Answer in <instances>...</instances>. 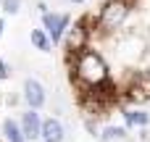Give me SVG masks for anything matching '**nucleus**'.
<instances>
[{
    "mask_svg": "<svg viewBox=\"0 0 150 142\" xmlns=\"http://www.w3.org/2000/svg\"><path fill=\"white\" fill-rule=\"evenodd\" d=\"M87 40H90V29H87V21L82 18V21H76L74 26H69L66 29V34H63V45H66V50L69 53H79V50H84L87 47Z\"/></svg>",
    "mask_w": 150,
    "mask_h": 142,
    "instance_id": "4",
    "label": "nucleus"
},
{
    "mask_svg": "<svg viewBox=\"0 0 150 142\" xmlns=\"http://www.w3.org/2000/svg\"><path fill=\"white\" fill-rule=\"evenodd\" d=\"M127 13H129V0H108V3H103V8L98 13V26L103 32L119 29L124 24Z\"/></svg>",
    "mask_w": 150,
    "mask_h": 142,
    "instance_id": "2",
    "label": "nucleus"
},
{
    "mask_svg": "<svg viewBox=\"0 0 150 142\" xmlns=\"http://www.w3.org/2000/svg\"><path fill=\"white\" fill-rule=\"evenodd\" d=\"M3 134H5L8 142H24V134H21V129H18V124L13 119H5L3 121Z\"/></svg>",
    "mask_w": 150,
    "mask_h": 142,
    "instance_id": "10",
    "label": "nucleus"
},
{
    "mask_svg": "<svg viewBox=\"0 0 150 142\" xmlns=\"http://www.w3.org/2000/svg\"><path fill=\"white\" fill-rule=\"evenodd\" d=\"M69 26H71V16H69V13H53V11H45V13H42V29H45V34L50 37L53 47L63 40V34H66Z\"/></svg>",
    "mask_w": 150,
    "mask_h": 142,
    "instance_id": "3",
    "label": "nucleus"
},
{
    "mask_svg": "<svg viewBox=\"0 0 150 142\" xmlns=\"http://www.w3.org/2000/svg\"><path fill=\"white\" fill-rule=\"evenodd\" d=\"M3 32H5V21L0 18V37H3Z\"/></svg>",
    "mask_w": 150,
    "mask_h": 142,
    "instance_id": "14",
    "label": "nucleus"
},
{
    "mask_svg": "<svg viewBox=\"0 0 150 142\" xmlns=\"http://www.w3.org/2000/svg\"><path fill=\"white\" fill-rule=\"evenodd\" d=\"M40 137H42V142H63V137H66L63 124L58 119H45L40 124Z\"/></svg>",
    "mask_w": 150,
    "mask_h": 142,
    "instance_id": "7",
    "label": "nucleus"
},
{
    "mask_svg": "<svg viewBox=\"0 0 150 142\" xmlns=\"http://www.w3.org/2000/svg\"><path fill=\"white\" fill-rule=\"evenodd\" d=\"M74 74H76L79 82H84L92 90H98L100 84L108 82V66H105L103 55L90 50V47L74 53Z\"/></svg>",
    "mask_w": 150,
    "mask_h": 142,
    "instance_id": "1",
    "label": "nucleus"
},
{
    "mask_svg": "<svg viewBox=\"0 0 150 142\" xmlns=\"http://www.w3.org/2000/svg\"><path fill=\"white\" fill-rule=\"evenodd\" d=\"M74 3H84V0H74Z\"/></svg>",
    "mask_w": 150,
    "mask_h": 142,
    "instance_id": "15",
    "label": "nucleus"
},
{
    "mask_svg": "<svg viewBox=\"0 0 150 142\" xmlns=\"http://www.w3.org/2000/svg\"><path fill=\"white\" fill-rule=\"evenodd\" d=\"M121 137H127V132H124V126H105V129H103V140H105V142L121 140Z\"/></svg>",
    "mask_w": 150,
    "mask_h": 142,
    "instance_id": "11",
    "label": "nucleus"
},
{
    "mask_svg": "<svg viewBox=\"0 0 150 142\" xmlns=\"http://www.w3.org/2000/svg\"><path fill=\"white\" fill-rule=\"evenodd\" d=\"M0 8H3V13L16 16V13L21 11V0H0Z\"/></svg>",
    "mask_w": 150,
    "mask_h": 142,
    "instance_id": "12",
    "label": "nucleus"
},
{
    "mask_svg": "<svg viewBox=\"0 0 150 142\" xmlns=\"http://www.w3.org/2000/svg\"><path fill=\"white\" fill-rule=\"evenodd\" d=\"M29 42H32L34 50H40V53H50V50H53V42H50V37L45 34V29H32V32H29Z\"/></svg>",
    "mask_w": 150,
    "mask_h": 142,
    "instance_id": "8",
    "label": "nucleus"
},
{
    "mask_svg": "<svg viewBox=\"0 0 150 142\" xmlns=\"http://www.w3.org/2000/svg\"><path fill=\"white\" fill-rule=\"evenodd\" d=\"M8 76H11V66H8V63L0 58V82H5Z\"/></svg>",
    "mask_w": 150,
    "mask_h": 142,
    "instance_id": "13",
    "label": "nucleus"
},
{
    "mask_svg": "<svg viewBox=\"0 0 150 142\" xmlns=\"http://www.w3.org/2000/svg\"><path fill=\"white\" fill-rule=\"evenodd\" d=\"M124 121H127V126H148L150 113H145V111H124Z\"/></svg>",
    "mask_w": 150,
    "mask_h": 142,
    "instance_id": "9",
    "label": "nucleus"
},
{
    "mask_svg": "<svg viewBox=\"0 0 150 142\" xmlns=\"http://www.w3.org/2000/svg\"><path fill=\"white\" fill-rule=\"evenodd\" d=\"M40 124H42V119H40V113L37 111H24L21 113V121H18V129H21V134H24V140H37L40 137Z\"/></svg>",
    "mask_w": 150,
    "mask_h": 142,
    "instance_id": "6",
    "label": "nucleus"
},
{
    "mask_svg": "<svg viewBox=\"0 0 150 142\" xmlns=\"http://www.w3.org/2000/svg\"><path fill=\"white\" fill-rule=\"evenodd\" d=\"M24 100H26V105L32 108V111H40L42 105H45V100H47V95H45V87H42V82H37V79H24Z\"/></svg>",
    "mask_w": 150,
    "mask_h": 142,
    "instance_id": "5",
    "label": "nucleus"
}]
</instances>
